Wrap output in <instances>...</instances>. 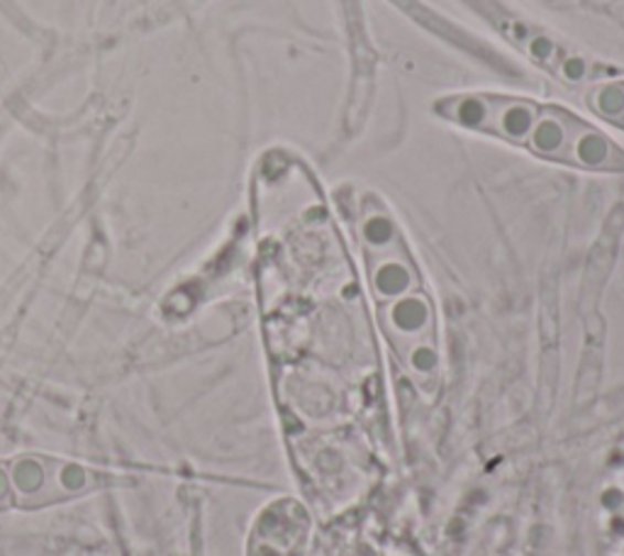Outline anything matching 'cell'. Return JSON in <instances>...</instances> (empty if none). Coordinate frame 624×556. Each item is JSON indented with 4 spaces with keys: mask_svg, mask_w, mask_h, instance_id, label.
<instances>
[{
    "mask_svg": "<svg viewBox=\"0 0 624 556\" xmlns=\"http://www.w3.org/2000/svg\"><path fill=\"white\" fill-rule=\"evenodd\" d=\"M439 118L464 130L498 137L503 142L525 147L541 106L529 98L493 96V93H461L442 98L434 106Z\"/></svg>",
    "mask_w": 624,
    "mask_h": 556,
    "instance_id": "obj_3",
    "label": "cell"
},
{
    "mask_svg": "<svg viewBox=\"0 0 624 556\" xmlns=\"http://www.w3.org/2000/svg\"><path fill=\"white\" fill-rule=\"evenodd\" d=\"M588 110L595 113L600 120L624 130V81H605L598 84L585 96Z\"/></svg>",
    "mask_w": 624,
    "mask_h": 556,
    "instance_id": "obj_4",
    "label": "cell"
},
{
    "mask_svg": "<svg viewBox=\"0 0 624 556\" xmlns=\"http://www.w3.org/2000/svg\"><path fill=\"white\" fill-rule=\"evenodd\" d=\"M120 483L125 481L118 473L66 457L20 455L0 459V513H34Z\"/></svg>",
    "mask_w": 624,
    "mask_h": 556,
    "instance_id": "obj_1",
    "label": "cell"
},
{
    "mask_svg": "<svg viewBox=\"0 0 624 556\" xmlns=\"http://www.w3.org/2000/svg\"><path fill=\"white\" fill-rule=\"evenodd\" d=\"M525 147L531 154L566 167L624 173V149L603 130L557 106H541Z\"/></svg>",
    "mask_w": 624,
    "mask_h": 556,
    "instance_id": "obj_2",
    "label": "cell"
}]
</instances>
